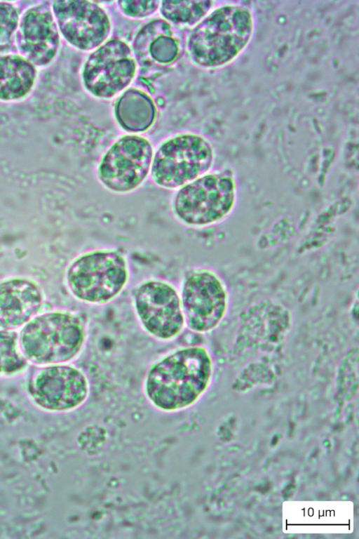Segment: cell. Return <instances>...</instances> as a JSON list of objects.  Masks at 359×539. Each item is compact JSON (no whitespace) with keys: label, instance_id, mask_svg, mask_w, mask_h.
I'll return each mask as SVG.
<instances>
[{"label":"cell","instance_id":"6da1fadb","mask_svg":"<svg viewBox=\"0 0 359 539\" xmlns=\"http://www.w3.org/2000/svg\"><path fill=\"white\" fill-rule=\"evenodd\" d=\"M213 371L212 357L206 347H180L150 365L144 378V394L160 411L185 410L206 392Z\"/></svg>","mask_w":359,"mask_h":539},{"label":"cell","instance_id":"7a4b0ae2","mask_svg":"<svg viewBox=\"0 0 359 539\" xmlns=\"http://www.w3.org/2000/svg\"><path fill=\"white\" fill-rule=\"evenodd\" d=\"M251 12L227 4L204 17L191 32L187 44L191 60L203 67H217L233 60L245 48L252 33Z\"/></svg>","mask_w":359,"mask_h":539},{"label":"cell","instance_id":"3957f363","mask_svg":"<svg viewBox=\"0 0 359 539\" xmlns=\"http://www.w3.org/2000/svg\"><path fill=\"white\" fill-rule=\"evenodd\" d=\"M86 337L82 319L65 310L37 314L18 334L20 348L25 359L40 366L72 361L81 352Z\"/></svg>","mask_w":359,"mask_h":539},{"label":"cell","instance_id":"277c9868","mask_svg":"<svg viewBox=\"0 0 359 539\" xmlns=\"http://www.w3.org/2000/svg\"><path fill=\"white\" fill-rule=\"evenodd\" d=\"M238 184L231 168L210 171L176 189L170 201L174 218L182 225L201 228L226 219L235 208Z\"/></svg>","mask_w":359,"mask_h":539},{"label":"cell","instance_id":"5b68a950","mask_svg":"<svg viewBox=\"0 0 359 539\" xmlns=\"http://www.w3.org/2000/svg\"><path fill=\"white\" fill-rule=\"evenodd\" d=\"M130 278L128 261L115 248L88 251L68 265L65 281L72 295L81 302L104 305L118 297Z\"/></svg>","mask_w":359,"mask_h":539},{"label":"cell","instance_id":"8992f818","mask_svg":"<svg viewBox=\"0 0 359 539\" xmlns=\"http://www.w3.org/2000/svg\"><path fill=\"white\" fill-rule=\"evenodd\" d=\"M214 149L204 137L194 133L174 135L153 155L149 178L157 187L176 190L210 171Z\"/></svg>","mask_w":359,"mask_h":539},{"label":"cell","instance_id":"52a82bcc","mask_svg":"<svg viewBox=\"0 0 359 539\" xmlns=\"http://www.w3.org/2000/svg\"><path fill=\"white\" fill-rule=\"evenodd\" d=\"M180 297L185 325L206 333L217 328L226 317L230 298L222 277L208 267L189 270L182 281Z\"/></svg>","mask_w":359,"mask_h":539},{"label":"cell","instance_id":"ba28073f","mask_svg":"<svg viewBox=\"0 0 359 539\" xmlns=\"http://www.w3.org/2000/svg\"><path fill=\"white\" fill-rule=\"evenodd\" d=\"M153 155L147 139L137 135H123L100 158L95 170L96 179L111 193H132L149 177Z\"/></svg>","mask_w":359,"mask_h":539},{"label":"cell","instance_id":"9c48e42d","mask_svg":"<svg viewBox=\"0 0 359 539\" xmlns=\"http://www.w3.org/2000/svg\"><path fill=\"white\" fill-rule=\"evenodd\" d=\"M133 306L143 330L161 341L177 338L185 320L180 293L170 282L158 279L142 281L133 290Z\"/></svg>","mask_w":359,"mask_h":539},{"label":"cell","instance_id":"30bf717a","mask_svg":"<svg viewBox=\"0 0 359 539\" xmlns=\"http://www.w3.org/2000/svg\"><path fill=\"white\" fill-rule=\"evenodd\" d=\"M89 390L86 375L67 364L42 366L29 378L26 386L34 405L53 413L77 409L87 400Z\"/></svg>","mask_w":359,"mask_h":539},{"label":"cell","instance_id":"8fae6325","mask_svg":"<svg viewBox=\"0 0 359 539\" xmlns=\"http://www.w3.org/2000/svg\"><path fill=\"white\" fill-rule=\"evenodd\" d=\"M135 72V60L130 46L121 39H112L88 56L83 67L82 81L91 95L109 99L130 84Z\"/></svg>","mask_w":359,"mask_h":539},{"label":"cell","instance_id":"7c38bea8","mask_svg":"<svg viewBox=\"0 0 359 539\" xmlns=\"http://www.w3.org/2000/svg\"><path fill=\"white\" fill-rule=\"evenodd\" d=\"M52 8L58 29L79 50L98 48L109 34V16L95 1H55Z\"/></svg>","mask_w":359,"mask_h":539},{"label":"cell","instance_id":"4fadbf2b","mask_svg":"<svg viewBox=\"0 0 359 539\" xmlns=\"http://www.w3.org/2000/svg\"><path fill=\"white\" fill-rule=\"evenodd\" d=\"M59 39L56 21L48 6H35L24 13L16 32V43L22 57L34 65L46 66L54 59Z\"/></svg>","mask_w":359,"mask_h":539},{"label":"cell","instance_id":"5bb4252c","mask_svg":"<svg viewBox=\"0 0 359 539\" xmlns=\"http://www.w3.org/2000/svg\"><path fill=\"white\" fill-rule=\"evenodd\" d=\"M45 298L39 285L27 277L0 281V328L15 331L39 314Z\"/></svg>","mask_w":359,"mask_h":539},{"label":"cell","instance_id":"9a60e30c","mask_svg":"<svg viewBox=\"0 0 359 539\" xmlns=\"http://www.w3.org/2000/svg\"><path fill=\"white\" fill-rule=\"evenodd\" d=\"M135 49L137 54H146L154 62L167 65L177 58L180 44L167 22L155 20L139 33L135 39Z\"/></svg>","mask_w":359,"mask_h":539},{"label":"cell","instance_id":"2e32d148","mask_svg":"<svg viewBox=\"0 0 359 539\" xmlns=\"http://www.w3.org/2000/svg\"><path fill=\"white\" fill-rule=\"evenodd\" d=\"M36 78L32 63L21 55L0 56V100L15 101L32 90Z\"/></svg>","mask_w":359,"mask_h":539},{"label":"cell","instance_id":"e0dca14e","mask_svg":"<svg viewBox=\"0 0 359 539\" xmlns=\"http://www.w3.org/2000/svg\"><path fill=\"white\" fill-rule=\"evenodd\" d=\"M115 115L121 127L130 133H141L149 129L156 117L153 100L144 93L130 89L118 100Z\"/></svg>","mask_w":359,"mask_h":539},{"label":"cell","instance_id":"ac0fdd59","mask_svg":"<svg viewBox=\"0 0 359 539\" xmlns=\"http://www.w3.org/2000/svg\"><path fill=\"white\" fill-rule=\"evenodd\" d=\"M208 1H161V15L168 21L182 25H192L201 20L211 8Z\"/></svg>","mask_w":359,"mask_h":539},{"label":"cell","instance_id":"d6986e66","mask_svg":"<svg viewBox=\"0 0 359 539\" xmlns=\"http://www.w3.org/2000/svg\"><path fill=\"white\" fill-rule=\"evenodd\" d=\"M28 361L22 354L18 334L0 328V377L15 376L22 373Z\"/></svg>","mask_w":359,"mask_h":539},{"label":"cell","instance_id":"ffe728a7","mask_svg":"<svg viewBox=\"0 0 359 539\" xmlns=\"http://www.w3.org/2000/svg\"><path fill=\"white\" fill-rule=\"evenodd\" d=\"M17 8L7 2H0V54L7 50L18 25Z\"/></svg>","mask_w":359,"mask_h":539},{"label":"cell","instance_id":"44dd1931","mask_svg":"<svg viewBox=\"0 0 359 539\" xmlns=\"http://www.w3.org/2000/svg\"><path fill=\"white\" fill-rule=\"evenodd\" d=\"M118 6L126 15L133 18L147 17L159 8L158 1H118Z\"/></svg>","mask_w":359,"mask_h":539}]
</instances>
